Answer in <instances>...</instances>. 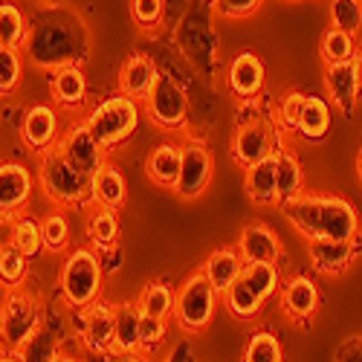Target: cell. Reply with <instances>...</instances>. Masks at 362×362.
<instances>
[{
  "mask_svg": "<svg viewBox=\"0 0 362 362\" xmlns=\"http://www.w3.org/2000/svg\"><path fill=\"white\" fill-rule=\"evenodd\" d=\"M90 356H87V362H116V359H110V354H93V351H87Z\"/></svg>",
  "mask_w": 362,
  "mask_h": 362,
  "instance_id": "obj_49",
  "label": "cell"
},
{
  "mask_svg": "<svg viewBox=\"0 0 362 362\" xmlns=\"http://www.w3.org/2000/svg\"><path fill=\"white\" fill-rule=\"evenodd\" d=\"M238 252H240V258H244V264H250V261L279 264L281 240L267 223H247L244 229H240V238H238Z\"/></svg>",
  "mask_w": 362,
  "mask_h": 362,
  "instance_id": "obj_18",
  "label": "cell"
},
{
  "mask_svg": "<svg viewBox=\"0 0 362 362\" xmlns=\"http://www.w3.org/2000/svg\"><path fill=\"white\" fill-rule=\"evenodd\" d=\"M58 293L67 301V308L81 310L99 301L102 293V261L96 250L76 247L67 252L62 273H58Z\"/></svg>",
  "mask_w": 362,
  "mask_h": 362,
  "instance_id": "obj_4",
  "label": "cell"
},
{
  "mask_svg": "<svg viewBox=\"0 0 362 362\" xmlns=\"http://www.w3.org/2000/svg\"><path fill=\"white\" fill-rule=\"evenodd\" d=\"M218 290L212 287L203 276V269L192 273L183 284L177 290V298H174V319L177 325L186 330V334H200L212 325L215 319V310H218Z\"/></svg>",
  "mask_w": 362,
  "mask_h": 362,
  "instance_id": "obj_7",
  "label": "cell"
},
{
  "mask_svg": "<svg viewBox=\"0 0 362 362\" xmlns=\"http://www.w3.org/2000/svg\"><path fill=\"white\" fill-rule=\"evenodd\" d=\"M212 4L223 18H250L261 9L264 0H212Z\"/></svg>",
  "mask_w": 362,
  "mask_h": 362,
  "instance_id": "obj_44",
  "label": "cell"
},
{
  "mask_svg": "<svg viewBox=\"0 0 362 362\" xmlns=\"http://www.w3.org/2000/svg\"><path fill=\"white\" fill-rule=\"evenodd\" d=\"M165 339V319L157 316H139V351H157Z\"/></svg>",
  "mask_w": 362,
  "mask_h": 362,
  "instance_id": "obj_43",
  "label": "cell"
},
{
  "mask_svg": "<svg viewBox=\"0 0 362 362\" xmlns=\"http://www.w3.org/2000/svg\"><path fill=\"white\" fill-rule=\"evenodd\" d=\"M215 160L209 154V148L200 139H189L183 145V165H180V180H177V194L183 200H194L206 192L209 180H212Z\"/></svg>",
  "mask_w": 362,
  "mask_h": 362,
  "instance_id": "obj_12",
  "label": "cell"
},
{
  "mask_svg": "<svg viewBox=\"0 0 362 362\" xmlns=\"http://www.w3.org/2000/svg\"><path fill=\"white\" fill-rule=\"evenodd\" d=\"M0 325H4V345L6 351H23L35 334L44 327V301L29 287H12L0 308Z\"/></svg>",
  "mask_w": 362,
  "mask_h": 362,
  "instance_id": "obj_3",
  "label": "cell"
},
{
  "mask_svg": "<svg viewBox=\"0 0 362 362\" xmlns=\"http://www.w3.org/2000/svg\"><path fill=\"white\" fill-rule=\"evenodd\" d=\"M354 70H356V84H359V99H362V49H356V58H354Z\"/></svg>",
  "mask_w": 362,
  "mask_h": 362,
  "instance_id": "obj_46",
  "label": "cell"
},
{
  "mask_svg": "<svg viewBox=\"0 0 362 362\" xmlns=\"http://www.w3.org/2000/svg\"><path fill=\"white\" fill-rule=\"evenodd\" d=\"M139 305H116V339L110 354H134L139 351Z\"/></svg>",
  "mask_w": 362,
  "mask_h": 362,
  "instance_id": "obj_27",
  "label": "cell"
},
{
  "mask_svg": "<svg viewBox=\"0 0 362 362\" xmlns=\"http://www.w3.org/2000/svg\"><path fill=\"white\" fill-rule=\"evenodd\" d=\"M78 334L87 351L93 354H110L116 339V305L93 301L78 310Z\"/></svg>",
  "mask_w": 362,
  "mask_h": 362,
  "instance_id": "obj_11",
  "label": "cell"
},
{
  "mask_svg": "<svg viewBox=\"0 0 362 362\" xmlns=\"http://www.w3.org/2000/svg\"><path fill=\"white\" fill-rule=\"evenodd\" d=\"M87 131L96 136V142L105 151L119 148L125 139H131V134L139 125V102L128 99V96H110L105 102H99L87 116Z\"/></svg>",
  "mask_w": 362,
  "mask_h": 362,
  "instance_id": "obj_6",
  "label": "cell"
},
{
  "mask_svg": "<svg viewBox=\"0 0 362 362\" xmlns=\"http://www.w3.org/2000/svg\"><path fill=\"white\" fill-rule=\"evenodd\" d=\"M310 244V261L319 273L325 276H339L354 264L356 250H354V240H334V238H316L308 240Z\"/></svg>",
  "mask_w": 362,
  "mask_h": 362,
  "instance_id": "obj_20",
  "label": "cell"
},
{
  "mask_svg": "<svg viewBox=\"0 0 362 362\" xmlns=\"http://www.w3.org/2000/svg\"><path fill=\"white\" fill-rule=\"evenodd\" d=\"M29 33V21L15 0H0V47L21 49Z\"/></svg>",
  "mask_w": 362,
  "mask_h": 362,
  "instance_id": "obj_29",
  "label": "cell"
},
{
  "mask_svg": "<svg viewBox=\"0 0 362 362\" xmlns=\"http://www.w3.org/2000/svg\"><path fill=\"white\" fill-rule=\"evenodd\" d=\"M58 151H62V157L78 168L84 177L93 180V174L105 165V148L96 142V136L87 131V125H76L64 134V139H58L55 145Z\"/></svg>",
  "mask_w": 362,
  "mask_h": 362,
  "instance_id": "obj_13",
  "label": "cell"
},
{
  "mask_svg": "<svg viewBox=\"0 0 362 362\" xmlns=\"http://www.w3.org/2000/svg\"><path fill=\"white\" fill-rule=\"evenodd\" d=\"M244 362H284L279 337L269 334V330H255V334L250 337V342H247Z\"/></svg>",
  "mask_w": 362,
  "mask_h": 362,
  "instance_id": "obj_37",
  "label": "cell"
},
{
  "mask_svg": "<svg viewBox=\"0 0 362 362\" xmlns=\"http://www.w3.org/2000/svg\"><path fill=\"white\" fill-rule=\"evenodd\" d=\"M180 165H183V148H177L171 142H160V145L151 148L148 157H145V177L154 186L177 189Z\"/></svg>",
  "mask_w": 362,
  "mask_h": 362,
  "instance_id": "obj_19",
  "label": "cell"
},
{
  "mask_svg": "<svg viewBox=\"0 0 362 362\" xmlns=\"http://www.w3.org/2000/svg\"><path fill=\"white\" fill-rule=\"evenodd\" d=\"M52 362H81V359L78 356H70V354H58Z\"/></svg>",
  "mask_w": 362,
  "mask_h": 362,
  "instance_id": "obj_51",
  "label": "cell"
},
{
  "mask_svg": "<svg viewBox=\"0 0 362 362\" xmlns=\"http://www.w3.org/2000/svg\"><path fill=\"white\" fill-rule=\"evenodd\" d=\"M330 122H334V116H330L327 99H322V96H308L305 110H301L298 134L305 136L308 142H322V139L327 136V131H330Z\"/></svg>",
  "mask_w": 362,
  "mask_h": 362,
  "instance_id": "obj_28",
  "label": "cell"
},
{
  "mask_svg": "<svg viewBox=\"0 0 362 362\" xmlns=\"http://www.w3.org/2000/svg\"><path fill=\"white\" fill-rule=\"evenodd\" d=\"M87 238L96 250L107 252L116 247L119 240V218H116V209L99 206L93 203V209L87 212Z\"/></svg>",
  "mask_w": 362,
  "mask_h": 362,
  "instance_id": "obj_26",
  "label": "cell"
},
{
  "mask_svg": "<svg viewBox=\"0 0 362 362\" xmlns=\"http://www.w3.org/2000/svg\"><path fill=\"white\" fill-rule=\"evenodd\" d=\"M0 362H21V354H15V351H4V354H0Z\"/></svg>",
  "mask_w": 362,
  "mask_h": 362,
  "instance_id": "obj_50",
  "label": "cell"
},
{
  "mask_svg": "<svg viewBox=\"0 0 362 362\" xmlns=\"http://www.w3.org/2000/svg\"><path fill=\"white\" fill-rule=\"evenodd\" d=\"M21 76H23V52L0 47V96L15 93Z\"/></svg>",
  "mask_w": 362,
  "mask_h": 362,
  "instance_id": "obj_40",
  "label": "cell"
},
{
  "mask_svg": "<svg viewBox=\"0 0 362 362\" xmlns=\"http://www.w3.org/2000/svg\"><path fill=\"white\" fill-rule=\"evenodd\" d=\"M356 41L354 35L342 33V29L330 26L327 33L322 35V62L325 64H342V62H354L356 58Z\"/></svg>",
  "mask_w": 362,
  "mask_h": 362,
  "instance_id": "obj_35",
  "label": "cell"
},
{
  "mask_svg": "<svg viewBox=\"0 0 362 362\" xmlns=\"http://www.w3.org/2000/svg\"><path fill=\"white\" fill-rule=\"evenodd\" d=\"M240 269H244V258H240L238 247H221V250H215L212 255L206 258L203 276L212 281V287L223 296L240 279Z\"/></svg>",
  "mask_w": 362,
  "mask_h": 362,
  "instance_id": "obj_22",
  "label": "cell"
},
{
  "mask_svg": "<svg viewBox=\"0 0 362 362\" xmlns=\"http://www.w3.org/2000/svg\"><path fill=\"white\" fill-rule=\"evenodd\" d=\"M240 279H244L264 301H267L269 296H276L279 287H281L279 267L269 264V261H250V264H244V269H240Z\"/></svg>",
  "mask_w": 362,
  "mask_h": 362,
  "instance_id": "obj_33",
  "label": "cell"
},
{
  "mask_svg": "<svg viewBox=\"0 0 362 362\" xmlns=\"http://www.w3.org/2000/svg\"><path fill=\"white\" fill-rule=\"evenodd\" d=\"M284 218L308 240L334 238V240H356L359 215L351 200L337 194H298L281 203Z\"/></svg>",
  "mask_w": 362,
  "mask_h": 362,
  "instance_id": "obj_2",
  "label": "cell"
},
{
  "mask_svg": "<svg viewBox=\"0 0 362 362\" xmlns=\"http://www.w3.org/2000/svg\"><path fill=\"white\" fill-rule=\"evenodd\" d=\"M337 362H362V337L345 342L339 348V354H337Z\"/></svg>",
  "mask_w": 362,
  "mask_h": 362,
  "instance_id": "obj_45",
  "label": "cell"
},
{
  "mask_svg": "<svg viewBox=\"0 0 362 362\" xmlns=\"http://www.w3.org/2000/svg\"><path fill=\"white\" fill-rule=\"evenodd\" d=\"M9 244L15 250H21L26 258H35L44 250V235H41V223L29 215H18L9 226Z\"/></svg>",
  "mask_w": 362,
  "mask_h": 362,
  "instance_id": "obj_32",
  "label": "cell"
},
{
  "mask_svg": "<svg viewBox=\"0 0 362 362\" xmlns=\"http://www.w3.org/2000/svg\"><path fill=\"white\" fill-rule=\"evenodd\" d=\"M244 189L255 203H279V186H276V157L261 160L250 168H244Z\"/></svg>",
  "mask_w": 362,
  "mask_h": 362,
  "instance_id": "obj_25",
  "label": "cell"
},
{
  "mask_svg": "<svg viewBox=\"0 0 362 362\" xmlns=\"http://www.w3.org/2000/svg\"><path fill=\"white\" fill-rule=\"evenodd\" d=\"M38 183L55 206L84 209V206L93 203V197H90V183H93V180L84 177L78 168H73L62 157L58 148H52L49 154H44L41 168H38Z\"/></svg>",
  "mask_w": 362,
  "mask_h": 362,
  "instance_id": "obj_5",
  "label": "cell"
},
{
  "mask_svg": "<svg viewBox=\"0 0 362 362\" xmlns=\"http://www.w3.org/2000/svg\"><path fill=\"white\" fill-rule=\"evenodd\" d=\"M281 310L287 319L308 325L319 310V287L308 276H293L281 287Z\"/></svg>",
  "mask_w": 362,
  "mask_h": 362,
  "instance_id": "obj_16",
  "label": "cell"
},
{
  "mask_svg": "<svg viewBox=\"0 0 362 362\" xmlns=\"http://www.w3.org/2000/svg\"><path fill=\"white\" fill-rule=\"evenodd\" d=\"M327 15L330 26L356 38V33L362 29V0H330Z\"/></svg>",
  "mask_w": 362,
  "mask_h": 362,
  "instance_id": "obj_38",
  "label": "cell"
},
{
  "mask_svg": "<svg viewBox=\"0 0 362 362\" xmlns=\"http://www.w3.org/2000/svg\"><path fill=\"white\" fill-rule=\"evenodd\" d=\"M90 197L99 206H107V209H119L125 206L128 200V183H125V174L119 171L116 165L105 163L96 174H93V183H90Z\"/></svg>",
  "mask_w": 362,
  "mask_h": 362,
  "instance_id": "obj_24",
  "label": "cell"
},
{
  "mask_svg": "<svg viewBox=\"0 0 362 362\" xmlns=\"http://www.w3.org/2000/svg\"><path fill=\"white\" fill-rule=\"evenodd\" d=\"M6 351V345H4V325H0V354Z\"/></svg>",
  "mask_w": 362,
  "mask_h": 362,
  "instance_id": "obj_53",
  "label": "cell"
},
{
  "mask_svg": "<svg viewBox=\"0 0 362 362\" xmlns=\"http://www.w3.org/2000/svg\"><path fill=\"white\" fill-rule=\"evenodd\" d=\"M131 18L142 33H157L165 18V0H131Z\"/></svg>",
  "mask_w": 362,
  "mask_h": 362,
  "instance_id": "obj_41",
  "label": "cell"
},
{
  "mask_svg": "<svg viewBox=\"0 0 362 362\" xmlns=\"http://www.w3.org/2000/svg\"><path fill=\"white\" fill-rule=\"evenodd\" d=\"M49 93H52L55 105L78 107L87 99V76H84V70L78 64L52 70V76H49Z\"/></svg>",
  "mask_w": 362,
  "mask_h": 362,
  "instance_id": "obj_23",
  "label": "cell"
},
{
  "mask_svg": "<svg viewBox=\"0 0 362 362\" xmlns=\"http://www.w3.org/2000/svg\"><path fill=\"white\" fill-rule=\"evenodd\" d=\"M157 76H160V70L154 67V62L142 52H134L122 62V67H119V93L134 102H145Z\"/></svg>",
  "mask_w": 362,
  "mask_h": 362,
  "instance_id": "obj_17",
  "label": "cell"
},
{
  "mask_svg": "<svg viewBox=\"0 0 362 362\" xmlns=\"http://www.w3.org/2000/svg\"><path fill=\"white\" fill-rule=\"evenodd\" d=\"M356 174H359V180H362V151H359V157H356Z\"/></svg>",
  "mask_w": 362,
  "mask_h": 362,
  "instance_id": "obj_52",
  "label": "cell"
},
{
  "mask_svg": "<svg viewBox=\"0 0 362 362\" xmlns=\"http://www.w3.org/2000/svg\"><path fill=\"white\" fill-rule=\"evenodd\" d=\"M226 84H229V93L240 102H255L264 93V84H267V70L264 62L255 52H238L229 70H226Z\"/></svg>",
  "mask_w": 362,
  "mask_h": 362,
  "instance_id": "obj_14",
  "label": "cell"
},
{
  "mask_svg": "<svg viewBox=\"0 0 362 362\" xmlns=\"http://www.w3.org/2000/svg\"><path fill=\"white\" fill-rule=\"evenodd\" d=\"M165 362H189V351H186V345H180L177 351H171V356H168Z\"/></svg>",
  "mask_w": 362,
  "mask_h": 362,
  "instance_id": "obj_47",
  "label": "cell"
},
{
  "mask_svg": "<svg viewBox=\"0 0 362 362\" xmlns=\"http://www.w3.org/2000/svg\"><path fill=\"white\" fill-rule=\"evenodd\" d=\"M21 136L26 142L29 151L35 154H49V151L58 145V116L55 107L49 105H33L23 116V125H21Z\"/></svg>",
  "mask_w": 362,
  "mask_h": 362,
  "instance_id": "obj_15",
  "label": "cell"
},
{
  "mask_svg": "<svg viewBox=\"0 0 362 362\" xmlns=\"http://www.w3.org/2000/svg\"><path fill=\"white\" fill-rule=\"evenodd\" d=\"M21 52L26 62L49 73L73 64L81 67V62H87V29L73 12L47 4L38 9L35 21H29Z\"/></svg>",
  "mask_w": 362,
  "mask_h": 362,
  "instance_id": "obj_1",
  "label": "cell"
},
{
  "mask_svg": "<svg viewBox=\"0 0 362 362\" xmlns=\"http://www.w3.org/2000/svg\"><path fill=\"white\" fill-rule=\"evenodd\" d=\"M281 151V139H279V128L269 116H250L247 122H240V128L235 131L232 139V157L238 165H255L261 160L276 157Z\"/></svg>",
  "mask_w": 362,
  "mask_h": 362,
  "instance_id": "obj_8",
  "label": "cell"
},
{
  "mask_svg": "<svg viewBox=\"0 0 362 362\" xmlns=\"http://www.w3.org/2000/svg\"><path fill=\"white\" fill-rule=\"evenodd\" d=\"M47 4H58V0H41V6H47Z\"/></svg>",
  "mask_w": 362,
  "mask_h": 362,
  "instance_id": "obj_54",
  "label": "cell"
},
{
  "mask_svg": "<svg viewBox=\"0 0 362 362\" xmlns=\"http://www.w3.org/2000/svg\"><path fill=\"white\" fill-rule=\"evenodd\" d=\"M26 267H29V258L15 250L12 244L0 247V284L4 287H21L23 279H26Z\"/></svg>",
  "mask_w": 362,
  "mask_h": 362,
  "instance_id": "obj_39",
  "label": "cell"
},
{
  "mask_svg": "<svg viewBox=\"0 0 362 362\" xmlns=\"http://www.w3.org/2000/svg\"><path fill=\"white\" fill-rule=\"evenodd\" d=\"M325 87L334 105L351 116L356 102H359V84H356V70H354V62H342V64H327L325 70Z\"/></svg>",
  "mask_w": 362,
  "mask_h": 362,
  "instance_id": "obj_21",
  "label": "cell"
},
{
  "mask_svg": "<svg viewBox=\"0 0 362 362\" xmlns=\"http://www.w3.org/2000/svg\"><path fill=\"white\" fill-rule=\"evenodd\" d=\"M305 102H308V96L305 93H298V90H287V93L281 96V102H279V125L284 128V131H293V134H298V122H301V110H305Z\"/></svg>",
  "mask_w": 362,
  "mask_h": 362,
  "instance_id": "obj_42",
  "label": "cell"
},
{
  "mask_svg": "<svg viewBox=\"0 0 362 362\" xmlns=\"http://www.w3.org/2000/svg\"><path fill=\"white\" fill-rule=\"evenodd\" d=\"M287 4H298V0H287Z\"/></svg>",
  "mask_w": 362,
  "mask_h": 362,
  "instance_id": "obj_55",
  "label": "cell"
},
{
  "mask_svg": "<svg viewBox=\"0 0 362 362\" xmlns=\"http://www.w3.org/2000/svg\"><path fill=\"white\" fill-rule=\"evenodd\" d=\"M41 235H44V250L62 255L70 247V221L64 212H49L41 221Z\"/></svg>",
  "mask_w": 362,
  "mask_h": 362,
  "instance_id": "obj_36",
  "label": "cell"
},
{
  "mask_svg": "<svg viewBox=\"0 0 362 362\" xmlns=\"http://www.w3.org/2000/svg\"><path fill=\"white\" fill-rule=\"evenodd\" d=\"M174 290L165 284V281H151V284H145V290L139 293V298H136V305H139V310L142 313H148V316H157V319H168V316H174Z\"/></svg>",
  "mask_w": 362,
  "mask_h": 362,
  "instance_id": "obj_34",
  "label": "cell"
},
{
  "mask_svg": "<svg viewBox=\"0 0 362 362\" xmlns=\"http://www.w3.org/2000/svg\"><path fill=\"white\" fill-rule=\"evenodd\" d=\"M301 163L293 151H279L276 154V186H279V206L301 194Z\"/></svg>",
  "mask_w": 362,
  "mask_h": 362,
  "instance_id": "obj_30",
  "label": "cell"
},
{
  "mask_svg": "<svg viewBox=\"0 0 362 362\" xmlns=\"http://www.w3.org/2000/svg\"><path fill=\"white\" fill-rule=\"evenodd\" d=\"M116 362H148V359H145L139 351H134V354H119Z\"/></svg>",
  "mask_w": 362,
  "mask_h": 362,
  "instance_id": "obj_48",
  "label": "cell"
},
{
  "mask_svg": "<svg viewBox=\"0 0 362 362\" xmlns=\"http://www.w3.org/2000/svg\"><path fill=\"white\" fill-rule=\"evenodd\" d=\"M148 110V119L163 131H183L189 122V99L174 78L165 73L157 76L154 87H151L148 99L142 102Z\"/></svg>",
  "mask_w": 362,
  "mask_h": 362,
  "instance_id": "obj_9",
  "label": "cell"
},
{
  "mask_svg": "<svg viewBox=\"0 0 362 362\" xmlns=\"http://www.w3.org/2000/svg\"><path fill=\"white\" fill-rule=\"evenodd\" d=\"M223 305H226V310L235 316V319H255L258 313H261V308H264V298L244 281V279H238L226 293H223Z\"/></svg>",
  "mask_w": 362,
  "mask_h": 362,
  "instance_id": "obj_31",
  "label": "cell"
},
{
  "mask_svg": "<svg viewBox=\"0 0 362 362\" xmlns=\"http://www.w3.org/2000/svg\"><path fill=\"white\" fill-rule=\"evenodd\" d=\"M35 177L23 163H0V221H15L33 197Z\"/></svg>",
  "mask_w": 362,
  "mask_h": 362,
  "instance_id": "obj_10",
  "label": "cell"
}]
</instances>
